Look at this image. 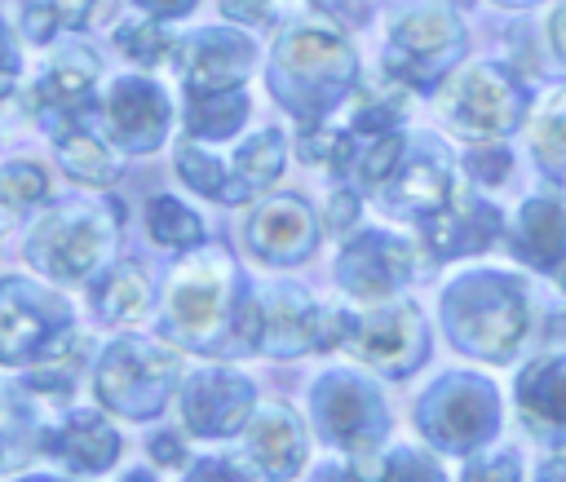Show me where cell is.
<instances>
[{"instance_id": "5bb4252c", "label": "cell", "mask_w": 566, "mask_h": 482, "mask_svg": "<svg viewBox=\"0 0 566 482\" xmlns=\"http://www.w3.org/2000/svg\"><path fill=\"white\" fill-rule=\"evenodd\" d=\"M283 66L305 71L310 80H318V75H340L349 66V53L336 35H327L318 27H305V31H292L283 40Z\"/></svg>"}, {"instance_id": "3957f363", "label": "cell", "mask_w": 566, "mask_h": 482, "mask_svg": "<svg viewBox=\"0 0 566 482\" xmlns=\"http://www.w3.org/2000/svg\"><path fill=\"white\" fill-rule=\"evenodd\" d=\"M111 239V221L88 212V208H71V212H57L49 217L35 239H31V261L53 274V279H84L97 261V252L106 248Z\"/></svg>"}, {"instance_id": "7402d4cb", "label": "cell", "mask_w": 566, "mask_h": 482, "mask_svg": "<svg viewBox=\"0 0 566 482\" xmlns=\"http://www.w3.org/2000/svg\"><path fill=\"white\" fill-rule=\"evenodd\" d=\"M88 9H93V0H31L22 9V22H27L31 40H49L62 27H80L88 18Z\"/></svg>"}, {"instance_id": "6da1fadb", "label": "cell", "mask_w": 566, "mask_h": 482, "mask_svg": "<svg viewBox=\"0 0 566 482\" xmlns=\"http://www.w3.org/2000/svg\"><path fill=\"white\" fill-rule=\"evenodd\" d=\"M495 279L500 274H482V283H469L455 296V336L486 358H504L526 327V310L517 292H509Z\"/></svg>"}, {"instance_id": "83f0119b", "label": "cell", "mask_w": 566, "mask_h": 482, "mask_svg": "<svg viewBox=\"0 0 566 482\" xmlns=\"http://www.w3.org/2000/svg\"><path fill=\"white\" fill-rule=\"evenodd\" d=\"M146 4H155V9H164V13H177V9H186V0H146Z\"/></svg>"}, {"instance_id": "4fadbf2b", "label": "cell", "mask_w": 566, "mask_h": 482, "mask_svg": "<svg viewBox=\"0 0 566 482\" xmlns=\"http://www.w3.org/2000/svg\"><path fill=\"white\" fill-rule=\"evenodd\" d=\"M495 230H500V217L486 203H469V208H455V212L442 208V221H429L433 248L442 256H455V252H469V248H486V239Z\"/></svg>"}, {"instance_id": "9c48e42d", "label": "cell", "mask_w": 566, "mask_h": 482, "mask_svg": "<svg viewBox=\"0 0 566 482\" xmlns=\"http://www.w3.org/2000/svg\"><path fill=\"white\" fill-rule=\"evenodd\" d=\"M517 402H522V416L531 420V429L566 433V363H548V358L535 363L522 376Z\"/></svg>"}, {"instance_id": "cb8c5ba5", "label": "cell", "mask_w": 566, "mask_h": 482, "mask_svg": "<svg viewBox=\"0 0 566 482\" xmlns=\"http://www.w3.org/2000/svg\"><path fill=\"white\" fill-rule=\"evenodd\" d=\"M150 230L159 243H172V248H186L199 239V221L177 203V199H155L150 203Z\"/></svg>"}, {"instance_id": "44dd1931", "label": "cell", "mask_w": 566, "mask_h": 482, "mask_svg": "<svg viewBox=\"0 0 566 482\" xmlns=\"http://www.w3.org/2000/svg\"><path fill=\"white\" fill-rule=\"evenodd\" d=\"M57 155H62V164H66L75 177H88V181H102V186L115 177L111 155H106L88 133H80V128H71V124H57Z\"/></svg>"}, {"instance_id": "5b68a950", "label": "cell", "mask_w": 566, "mask_h": 482, "mask_svg": "<svg viewBox=\"0 0 566 482\" xmlns=\"http://www.w3.org/2000/svg\"><path fill=\"white\" fill-rule=\"evenodd\" d=\"M226 279H230V265L221 256H199L177 270V283L168 292V318L186 340H208L221 327Z\"/></svg>"}, {"instance_id": "52a82bcc", "label": "cell", "mask_w": 566, "mask_h": 482, "mask_svg": "<svg viewBox=\"0 0 566 482\" xmlns=\"http://www.w3.org/2000/svg\"><path fill=\"white\" fill-rule=\"evenodd\" d=\"M407 270H411V256H407V252H402V243H398V239H389V234L358 239V243L340 256L345 287H349V292H358V296H380V292L398 287Z\"/></svg>"}, {"instance_id": "8fae6325", "label": "cell", "mask_w": 566, "mask_h": 482, "mask_svg": "<svg viewBox=\"0 0 566 482\" xmlns=\"http://www.w3.org/2000/svg\"><path fill=\"white\" fill-rule=\"evenodd\" d=\"M252 243H256V252H265L274 261H287V256L305 252L310 248V217H305V208L296 199H279V203L261 208L252 217Z\"/></svg>"}, {"instance_id": "2e32d148", "label": "cell", "mask_w": 566, "mask_h": 482, "mask_svg": "<svg viewBox=\"0 0 566 482\" xmlns=\"http://www.w3.org/2000/svg\"><path fill=\"white\" fill-rule=\"evenodd\" d=\"M252 455L270 469V473H287L301 455V429L283 407H265L252 425Z\"/></svg>"}, {"instance_id": "603a6c76", "label": "cell", "mask_w": 566, "mask_h": 482, "mask_svg": "<svg viewBox=\"0 0 566 482\" xmlns=\"http://www.w3.org/2000/svg\"><path fill=\"white\" fill-rule=\"evenodd\" d=\"M531 142L539 150V159H566V93H553L535 119H531Z\"/></svg>"}, {"instance_id": "277c9868", "label": "cell", "mask_w": 566, "mask_h": 482, "mask_svg": "<svg viewBox=\"0 0 566 482\" xmlns=\"http://www.w3.org/2000/svg\"><path fill=\"white\" fill-rule=\"evenodd\" d=\"M172 376V358L159 354L146 340H119L111 345L97 380H102V398L124 407V411H150L164 402V385Z\"/></svg>"}, {"instance_id": "f1b7e54d", "label": "cell", "mask_w": 566, "mask_h": 482, "mask_svg": "<svg viewBox=\"0 0 566 482\" xmlns=\"http://www.w3.org/2000/svg\"><path fill=\"white\" fill-rule=\"evenodd\" d=\"M323 4H332V9H340V13H349V18H354V9H349V0H323Z\"/></svg>"}, {"instance_id": "30bf717a", "label": "cell", "mask_w": 566, "mask_h": 482, "mask_svg": "<svg viewBox=\"0 0 566 482\" xmlns=\"http://www.w3.org/2000/svg\"><path fill=\"white\" fill-rule=\"evenodd\" d=\"M111 124H115L119 142H133V146L155 142V133L164 128V93L142 84V80L115 84V93H111Z\"/></svg>"}, {"instance_id": "f546056e", "label": "cell", "mask_w": 566, "mask_h": 482, "mask_svg": "<svg viewBox=\"0 0 566 482\" xmlns=\"http://www.w3.org/2000/svg\"><path fill=\"white\" fill-rule=\"evenodd\" d=\"M562 283H566V279H562Z\"/></svg>"}, {"instance_id": "d4e9b609", "label": "cell", "mask_w": 566, "mask_h": 482, "mask_svg": "<svg viewBox=\"0 0 566 482\" xmlns=\"http://www.w3.org/2000/svg\"><path fill=\"white\" fill-rule=\"evenodd\" d=\"M44 190H49V181H44V172L35 164H9L0 172V203L13 208V212H22L35 199H44Z\"/></svg>"}, {"instance_id": "7a4b0ae2", "label": "cell", "mask_w": 566, "mask_h": 482, "mask_svg": "<svg viewBox=\"0 0 566 482\" xmlns=\"http://www.w3.org/2000/svg\"><path fill=\"white\" fill-rule=\"evenodd\" d=\"M517 115V93L513 80L500 75L495 66H469L447 84V119L455 133L473 142L500 137Z\"/></svg>"}, {"instance_id": "4316f807", "label": "cell", "mask_w": 566, "mask_h": 482, "mask_svg": "<svg viewBox=\"0 0 566 482\" xmlns=\"http://www.w3.org/2000/svg\"><path fill=\"white\" fill-rule=\"evenodd\" d=\"M548 31H553V49L566 57V4L557 9V18H553V27H548Z\"/></svg>"}, {"instance_id": "e0dca14e", "label": "cell", "mask_w": 566, "mask_h": 482, "mask_svg": "<svg viewBox=\"0 0 566 482\" xmlns=\"http://www.w3.org/2000/svg\"><path fill=\"white\" fill-rule=\"evenodd\" d=\"M566 248V217L557 203H526L517 221V252L531 256L535 265H548Z\"/></svg>"}, {"instance_id": "ba28073f", "label": "cell", "mask_w": 566, "mask_h": 482, "mask_svg": "<svg viewBox=\"0 0 566 482\" xmlns=\"http://www.w3.org/2000/svg\"><path fill=\"white\" fill-rule=\"evenodd\" d=\"M248 411V380L226 376V371H208L190 385L186 394V420L199 433H230Z\"/></svg>"}, {"instance_id": "7c38bea8", "label": "cell", "mask_w": 566, "mask_h": 482, "mask_svg": "<svg viewBox=\"0 0 566 482\" xmlns=\"http://www.w3.org/2000/svg\"><path fill=\"white\" fill-rule=\"evenodd\" d=\"M389 203L394 212H416V217H438L447 203V168L433 159H416L407 168H398V181L389 186Z\"/></svg>"}, {"instance_id": "484cf974", "label": "cell", "mask_w": 566, "mask_h": 482, "mask_svg": "<svg viewBox=\"0 0 566 482\" xmlns=\"http://www.w3.org/2000/svg\"><path fill=\"white\" fill-rule=\"evenodd\" d=\"M119 49H124L137 66H150V62H159V53L168 49V35H164L159 27H150V22H128V27H119Z\"/></svg>"}, {"instance_id": "ffe728a7", "label": "cell", "mask_w": 566, "mask_h": 482, "mask_svg": "<svg viewBox=\"0 0 566 482\" xmlns=\"http://www.w3.org/2000/svg\"><path fill=\"white\" fill-rule=\"evenodd\" d=\"M146 296H150V287L137 265H115L111 279H102V287L93 292L102 318H133V314H142Z\"/></svg>"}, {"instance_id": "9a60e30c", "label": "cell", "mask_w": 566, "mask_h": 482, "mask_svg": "<svg viewBox=\"0 0 566 482\" xmlns=\"http://www.w3.org/2000/svg\"><path fill=\"white\" fill-rule=\"evenodd\" d=\"M93 75H97L93 57H66V62H57V66L40 80L35 106H40V111H53V119H66L71 111H80V102H84ZM53 119H49V124H53Z\"/></svg>"}, {"instance_id": "ac0fdd59", "label": "cell", "mask_w": 566, "mask_h": 482, "mask_svg": "<svg viewBox=\"0 0 566 482\" xmlns=\"http://www.w3.org/2000/svg\"><path fill=\"white\" fill-rule=\"evenodd\" d=\"M53 447H57L66 460H75L80 469H102V464L115 460V433H111L97 416H75V420H66V429L53 438Z\"/></svg>"}, {"instance_id": "d6986e66", "label": "cell", "mask_w": 566, "mask_h": 482, "mask_svg": "<svg viewBox=\"0 0 566 482\" xmlns=\"http://www.w3.org/2000/svg\"><path fill=\"white\" fill-rule=\"evenodd\" d=\"M44 332H49V323L35 310H27L18 301H4V292H0V358L4 363L35 354L44 345Z\"/></svg>"}, {"instance_id": "8992f818", "label": "cell", "mask_w": 566, "mask_h": 482, "mask_svg": "<svg viewBox=\"0 0 566 482\" xmlns=\"http://www.w3.org/2000/svg\"><path fill=\"white\" fill-rule=\"evenodd\" d=\"M349 349H358L363 358H371L376 367H407L420 349V323L416 310H380L363 323L349 327Z\"/></svg>"}]
</instances>
